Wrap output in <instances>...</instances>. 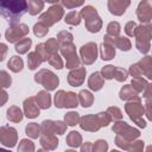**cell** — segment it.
Masks as SVG:
<instances>
[{"label": "cell", "instance_id": "6da1fadb", "mask_svg": "<svg viewBox=\"0 0 152 152\" xmlns=\"http://www.w3.org/2000/svg\"><path fill=\"white\" fill-rule=\"evenodd\" d=\"M27 12V2L24 0H0V15L11 24H15Z\"/></svg>", "mask_w": 152, "mask_h": 152}, {"label": "cell", "instance_id": "7a4b0ae2", "mask_svg": "<svg viewBox=\"0 0 152 152\" xmlns=\"http://www.w3.org/2000/svg\"><path fill=\"white\" fill-rule=\"evenodd\" d=\"M84 20H86V27L88 31L90 32H99L101 26H102V21H101V18L99 17L97 14V11L95 7L90 6V5H87L82 8L81 13H80Z\"/></svg>", "mask_w": 152, "mask_h": 152}, {"label": "cell", "instance_id": "3957f363", "mask_svg": "<svg viewBox=\"0 0 152 152\" xmlns=\"http://www.w3.org/2000/svg\"><path fill=\"white\" fill-rule=\"evenodd\" d=\"M110 121V116L107 113H100L96 116L88 115L81 119V127L87 131H97L101 126H107Z\"/></svg>", "mask_w": 152, "mask_h": 152}, {"label": "cell", "instance_id": "277c9868", "mask_svg": "<svg viewBox=\"0 0 152 152\" xmlns=\"http://www.w3.org/2000/svg\"><path fill=\"white\" fill-rule=\"evenodd\" d=\"M64 14L63 7L61 6L59 2H56L55 5H52L45 13H43L39 17V23L43 24L44 26L49 27L51 25H53L56 21H58Z\"/></svg>", "mask_w": 152, "mask_h": 152}, {"label": "cell", "instance_id": "5b68a950", "mask_svg": "<svg viewBox=\"0 0 152 152\" xmlns=\"http://www.w3.org/2000/svg\"><path fill=\"white\" fill-rule=\"evenodd\" d=\"M134 36L137 37V46L139 51L146 53L150 50V38H151V26L141 25L137 26L134 31Z\"/></svg>", "mask_w": 152, "mask_h": 152}, {"label": "cell", "instance_id": "8992f818", "mask_svg": "<svg viewBox=\"0 0 152 152\" xmlns=\"http://www.w3.org/2000/svg\"><path fill=\"white\" fill-rule=\"evenodd\" d=\"M34 80H36V82L43 84L48 90L55 89L56 86L58 84V77L55 74H52L51 71H49V70H40L36 75Z\"/></svg>", "mask_w": 152, "mask_h": 152}, {"label": "cell", "instance_id": "52a82bcc", "mask_svg": "<svg viewBox=\"0 0 152 152\" xmlns=\"http://www.w3.org/2000/svg\"><path fill=\"white\" fill-rule=\"evenodd\" d=\"M28 33V27L25 24H12L6 31V39L10 43L19 40L21 37Z\"/></svg>", "mask_w": 152, "mask_h": 152}, {"label": "cell", "instance_id": "ba28073f", "mask_svg": "<svg viewBox=\"0 0 152 152\" xmlns=\"http://www.w3.org/2000/svg\"><path fill=\"white\" fill-rule=\"evenodd\" d=\"M126 110L129 114V118L132 120H134L139 126H141V127H145L146 126L145 121L139 119L142 115V113H144V107L140 104L139 100L137 102H129V103H127L126 104Z\"/></svg>", "mask_w": 152, "mask_h": 152}, {"label": "cell", "instance_id": "9c48e42d", "mask_svg": "<svg viewBox=\"0 0 152 152\" xmlns=\"http://www.w3.org/2000/svg\"><path fill=\"white\" fill-rule=\"evenodd\" d=\"M62 53L65 56L66 58V68H75V66H78L80 64V61L76 56V52H75V48L74 45L71 44V42L69 43H63L62 45Z\"/></svg>", "mask_w": 152, "mask_h": 152}, {"label": "cell", "instance_id": "30bf717a", "mask_svg": "<svg viewBox=\"0 0 152 152\" xmlns=\"http://www.w3.org/2000/svg\"><path fill=\"white\" fill-rule=\"evenodd\" d=\"M0 140L4 145L13 147L17 142V131L13 127L4 126L0 128Z\"/></svg>", "mask_w": 152, "mask_h": 152}, {"label": "cell", "instance_id": "8fae6325", "mask_svg": "<svg viewBox=\"0 0 152 152\" xmlns=\"http://www.w3.org/2000/svg\"><path fill=\"white\" fill-rule=\"evenodd\" d=\"M96 48L97 46H96L95 43H88V44H86L81 48L82 61L86 64H91L96 59V55H97V49Z\"/></svg>", "mask_w": 152, "mask_h": 152}, {"label": "cell", "instance_id": "7c38bea8", "mask_svg": "<svg viewBox=\"0 0 152 152\" xmlns=\"http://www.w3.org/2000/svg\"><path fill=\"white\" fill-rule=\"evenodd\" d=\"M137 15L141 23H150L152 19V4H151V1H141L137 8Z\"/></svg>", "mask_w": 152, "mask_h": 152}, {"label": "cell", "instance_id": "4fadbf2b", "mask_svg": "<svg viewBox=\"0 0 152 152\" xmlns=\"http://www.w3.org/2000/svg\"><path fill=\"white\" fill-rule=\"evenodd\" d=\"M113 131L118 132L119 134L125 135V138H127V139H133V138H137L139 135V131L135 129V128L129 127L126 122L115 124V126H113Z\"/></svg>", "mask_w": 152, "mask_h": 152}, {"label": "cell", "instance_id": "5bb4252c", "mask_svg": "<svg viewBox=\"0 0 152 152\" xmlns=\"http://www.w3.org/2000/svg\"><path fill=\"white\" fill-rule=\"evenodd\" d=\"M129 1H124V0H109L108 1V10L112 14L114 15H121L125 13L126 8L129 6Z\"/></svg>", "mask_w": 152, "mask_h": 152}, {"label": "cell", "instance_id": "9a60e30c", "mask_svg": "<svg viewBox=\"0 0 152 152\" xmlns=\"http://www.w3.org/2000/svg\"><path fill=\"white\" fill-rule=\"evenodd\" d=\"M24 109H25V114H26L27 118H36V116L39 115V107L34 102L33 97H30V99L25 100Z\"/></svg>", "mask_w": 152, "mask_h": 152}, {"label": "cell", "instance_id": "2e32d148", "mask_svg": "<svg viewBox=\"0 0 152 152\" xmlns=\"http://www.w3.org/2000/svg\"><path fill=\"white\" fill-rule=\"evenodd\" d=\"M84 74H86V70L83 68H80V69H76V70L71 71L69 74V77H68L69 83L74 87L80 86L84 80Z\"/></svg>", "mask_w": 152, "mask_h": 152}, {"label": "cell", "instance_id": "e0dca14e", "mask_svg": "<svg viewBox=\"0 0 152 152\" xmlns=\"http://www.w3.org/2000/svg\"><path fill=\"white\" fill-rule=\"evenodd\" d=\"M27 2V11L30 14L32 15H36L38 14L43 7H44V1H39V0H28L26 1Z\"/></svg>", "mask_w": 152, "mask_h": 152}, {"label": "cell", "instance_id": "ac0fdd59", "mask_svg": "<svg viewBox=\"0 0 152 152\" xmlns=\"http://www.w3.org/2000/svg\"><path fill=\"white\" fill-rule=\"evenodd\" d=\"M115 55V49L112 44L109 43H103L101 45V56H102V59L103 61H108V59H112Z\"/></svg>", "mask_w": 152, "mask_h": 152}, {"label": "cell", "instance_id": "d6986e66", "mask_svg": "<svg viewBox=\"0 0 152 152\" xmlns=\"http://www.w3.org/2000/svg\"><path fill=\"white\" fill-rule=\"evenodd\" d=\"M88 84H89L90 89H93V90H99V89H101V87H102V84H103V78L100 76V72H94V74H91V76L89 77Z\"/></svg>", "mask_w": 152, "mask_h": 152}, {"label": "cell", "instance_id": "ffe728a7", "mask_svg": "<svg viewBox=\"0 0 152 152\" xmlns=\"http://www.w3.org/2000/svg\"><path fill=\"white\" fill-rule=\"evenodd\" d=\"M37 104H38V107H40V108H44V109H46V108H49L50 107V103H51V97H50V95L46 93V91H39L38 94H37Z\"/></svg>", "mask_w": 152, "mask_h": 152}, {"label": "cell", "instance_id": "44dd1931", "mask_svg": "<svg viewBox=\"0 0 152 152\" xmlns=\"http://www.w3.org/2000/svg\"><path fill=\"white\" fill-rule=\"evenodd\" d=\"M40 144H42L45 148L53 150V148L57 147L58 141H57V139H56L53 135H51V134H44V135L42 137V139H40Z\"/></svg>", "mask_w": 152, "mask_h": 152}, {"label": "cell", "instance_id": "7402d4cb", "mask_svg": "<svg viewBox=\"0 0 152 152\" xmlns=\"http://www.w3.org/2000/svg\"><path fill=\"white\" fill-rule=\"evenodd\" d=\"M31 43H32V40L30 38H23V39H20L19 43L15 44V51L19 52V53L27 52V50L31 46Z\"/></svg>", "mask_w": 152, "mask_h": 152}, {"label": "cell", "instance_id": "603a6c76", "mask_svg": "<svg viewBox=\"0 0 152 152\" xmlns=\"http://www.w3.org/2000/svg\"><path fill=\"white\" fill-rule=\"evenodd\" d=\"M7 118L8 120L11 121H14V122H18L23 119V114H21V110L18 108V107H11L8 108L7 110Z\"/></svg>", "mask_w": 152, "mask_h": 152}, {"label": "cell", "instance_id": "cb8c5ba5", "mask_svg": "<svg viewBox=\"0 0 152 152\" xmlns=\"http://www.w3.org/2000/svg\"><path fill=\"white\" fill-rule=\"evenodd\" d=\"M81 141H82V137H81V135L78 134V132H76V131L70 132V134L66 137V142H68V145H70V146H72V147L80 146Z\"/></svg>", "mask_w": 152, "mask_h": 152}, {"label": "cell", "instance_id": "d4e9b609", "mask_svg": "<svg viewBox=\"0 0 152 152\" xmlns=\"http://www.w3.org/2000/svg\"><path fill=\"white\" fill-rule=\"evenodd\" d=\"M8 68L12 70V71H14V72H18V71H20L21 69H23V59L20 58V57H18V56H13L11 59H10V62H8Z\"/></svg>", "mask_w": 152, "mask_h": 152}, {"label": "cell", "instance_id": "484cf974", "mask_svg": "<svg viewBox=\"0 0 152 152\" xmlns=\"http://www.w3.org/2000/svg\"><path fill=\"white\" fill-rule=\"evenodd\" d=\"M65 23L66 24H70V25H78L80 21H81V14L80 12H76V11H71L69 12L66 15H65Z\"/></svg>", "mask_w": 152, "mask_h": 152}, {"label": "cell", "instance_id": "4316f807", "mask_svg": "<svg viewBox=\"0 0 152 152\" xmlns=\"http://www.w3.org/2000/svg\"><path fill=\"white\" fill-rule=\"evenodd\" d=\"M77 106V96L74 93H65L63 107H76Z\"/></svg>", "mask_w": 152, "mask_h": 152}, {"label": "cell", "instance_id": "83f0119b", "mask_svg": "<svg viewBox=\"0 0 152 152\" xmlns=\"http://www.w3.org/2000/svg\"><path fill=\"white\" fill-rule=\"evenodd\" d=\"M93 95L88 91V90H82L80 93V101L82 103L83 107H89L93 103Z\"/></svg>", "mask_w": 152, "mask_h": 152}, {"label": "cell", "instance_id": "f1b7e54d", "mask_svg": "<svg viewBox=\"0 0 152 152\" xmlns=\"http://www.w3.org/2000/svg\"><path fill=\"white\" fill-rule=\"evenodd\" d=\"M33 151H34V145L32 141H30L27 139H23L20 141L18 152H33Z\"/></svg>", "mask_w": 152, "mask_h": 152}, {"label": "cell", "instance_id": "f546056e", "mask_svg": "<svg viewBox=\"0 0 152 152\" xmlns=\"http://www.w3.org/2000/svg\"><path fill=\"white\" fill-rule=\"evenodd\" d=\"M107 33H108V37L109 36H113V38L118 37L119 33H120V25H119V23H116V21L109 23L108 26H107Z\"/></svg>", "mask_w": 152, "mask_h": 152}, {"label": "cell", "instance_id": "4dcf8cb0", "mask_svg": "<svg viewBox=\"0 0 152 152\" xmlns=\"http://www.w3.org/2000/svg\"><path fill=\"white\" fill-rule=\"evenodd\" d=\"M40 62H42V58L39 57V55L37 52H31L28 55V66H30V69H32V70L36 69L40 64Z\"/></svg>", "mask_w": 152, "mask_h": 152}, {"label": "cell", "instance_id": "1f68e13d", "mask_svg": "<svg viewBox=\"0 0 152 152\" xmlns=\"http://www.w3.org/2000/svg\"><path fill=\"white\" fill-rule=\"evenodd\" d=\"M39 126L37 125V124H34V122H32V124H28L27 125V127H26V134L27 135H30L31 138H38V135H39Z\"/></svg>", "mask_w": 152, "mask_h": 152}, {"label": "cell", "instance_id": "d6a6232c", "mask_svg": "<svg viewBox=\"0 0 152 152\" xmlns=\"http://www.w3.org/2000/svg\"><path fill=\"white\" fill-rule=\"evenodd\" d=\"M135 95V91L131 88V86H125L121 91H120V97L122 100H127V99H132Z\"/></svg>", "mask_w": 152, "mask_h": 152}, {"label": "cell", "instance_id": "836d02e7", "mask_svg": "<svg viewBox=\"0 0 152 152\" xmlns=\"http://www.w3.org/2000/svg\"><path fill=\"white\" fill-rule=\"evenodd\" d=\"M44 46H46L45 48V50H46V52L49 53H53V55H56V51H57V49H58V44H57V42H56V39H49L45 44H44Z\"/></svg>", "mask_w": 152, "mask_h": 152}, {"label": "cell", "instance_id": "e575fe53", "mask_svg": "<svg viewBox=\"0 0 152 152\" xmlns=\"http://www.w3.org/2000/svg\"><path fill=\"white\" fill-rule=\"evenodd\" d=\"M65 122L70 126H74L78 122V114L76 112H70L68 114H65Z\"/></svg>", "mask_w": 152, "mask_h": 152}, {"label": "cell", "instance_id": "d590c367", "mask_svg": "<svg viewBox=\"0 0 152 152\" xmlns=\"http://www.w3.org/2000/svg\"><path fill=\"white\" fill-rule=\"evenodd\" d=\"M48 30H49V28H48L46 26H44L43 24H40V23L36 24L34 27H33V32H34V34L38 36V37H43V36H45L46 32H48Z\"/></svg>", "mask_w": 152, "mask_h": 152}, {"label": "cell", "instance_id": "8d00e7d4", "mask_svg": "<svg viewBox=\"0 0 152 152\" xmlns=\"http://www.w3.org/2000/svg\"><path fill=\"white\" fill-rule=\"evenodd\" d=\"M107 147H108V145L104 140H99L93 146V152H106Z\"/></svg>", "mask_w": 152, "mask_h": 152}, {"label": "cell", "instance_id": "74e56055", "mask_svg": "<svg viewBox=\"0 0 152 152\" xmlns=\"http://www.w3.org/2000/svg\"><path fill=\"white\" fill-rule=\"evenodd\" d=\"M113 77H115L118 81H124L127 77V71L124 69H120V68H114Z\"/></svg>", "mask_w": 152, "mask_h": 152}, {"label": "cell", "instance_id": "f35d334b", "mask_svg": "<svg viewBox=\"0 0 152 152\" xmlns=\"http://www.w3.org/2000/svg\"><path fill=\"white\" fill-rule=\"evenodd\" d=\"M132 84H133V87L135 88L137 91H141V90H144L145 86H148L142 78H139V77H137L135 80H133L132 81Z\"/></svg>", "mask_w": 152, "mask_h": 152}, {"label": "cell", "instance_id": "ab89813d", "mask_svg": "<svg viewBox=\"0 0 152 152\" xmlns=\"http://www.w3.org/2000/svg\"><path fill=\"white\" fill-rule=\"evenodd\" d=\"M11 86V77L7 72L0 71V87H10Z\"/></svg>", "mask_w": 152, "mask_h": 152}, {"label": "cell", "instance_id": "60d3db41", "mask_svg": "<svg viewBox=\"0 0 152 152\" xmlns=\"http://www.w3.org/2000/svg\"><path fill=\"white\" fill-rule=\"evenodd\" d=\"M64 96H65V91H63V90H59L56 94V96H55V106L56 107H58V108H62L63 107Z\"/></svg>", "mask_w": 152, "mask_h": 152}, {"label": "cell", "instance_id": "b9f144b4", "mask_svg": "<svg viewBox=\"0 0 152 152\" xmlns=\"http://www.w3.org/2000/svg\"><path fill=\"white\" fill-rule=\"evenodd\" d=\"M102 74H103V76H104V78H107V80L113 78V74H114V66H113V65H107V66H103V69H102Z\"/></svg>", "mask_w": 152, "mask_h": 152}, {"label": "cell", "instance_id": "7bdbcfd3", "mask_svg": "<svg viewBox=\"0 0 152 152\" xmlns=\"http://www.w3.org/2000/svg\"><path fill=\"white\" fill-rule=\"evenodd\" d=\"M57 38H58L61 42H63V43H69V42L72 40V34L69 33V32H66V31H63V32H61V33L57 36Z\"/></svg>", "mask_w": 152, "mask_h": 152}, {"label": "cell", "instance_id": "ee69618b", "mask_svg": "<svg viewBox=\"0 0 152 152\" xmlns=\"http://www.w3.org/2000/svg\"><path fill=\"white\" fill-rule=\"evenodd\" d=\"M49 62H50L55 68H57V69H62V66H63L62 59H61L57 55H53L52 57H50V58H49Z\"/></svg>", "mask_w": 152, "mask_h": 152}, {"label": "cell", "instance_id": "f6af8a7d", "mask_svg": "<svg viewBox=\"0 0 152 152\" xmlns=\"http://www.w3.org/2000/svg\"><path fill=\"white\" fill-rule=\"evenodd\" d=\"M137 28V24L134 21H128L125 26V31L128 36H134V31Z\"/></svg>", "mask_w": 152, "mask_h": 152}, {"label": "cell", "instance_id": "bcb514c9", "mask_svg": "<svg viewBox=\"0 0 152 152\" xmlns=\"http://www.w3.org/2000/svg\"><path fill=\"white\" fill-rule=\"evenodd\" d=\"M61 5L65 6L66 8H75L77 6H83V1H69V0H66V1H62Z\"/></svg>", "mask_w": 152, "mask_h": 152}, {"label": "cell", "instance_id": "7dc6e473", "mask_svg": "<svg viewBox=\"0 0 152 152\" xmlns=\"http://www.w3.org/2000/svg\"><path fill=\"white\" fill-rule=\"evenodd\" d=\"M108 112L112 113V116H113L114 119H121V112H120L119 108H116V107H110V108L108 109Z\"/></svg>", "mask_w": 152, "mask_h": 152}, {"label": "cell", "instance_id": "c3c4849f", "mask_svg": "<svg viewBox=\"0 0 152 152\" xmlns=\"http://www.w3.org/2000/svg\"><path fill=\"white\" fill-rule=\"evenodd\" d=\"M6 53H7V46L5 44H0V62L5 59Z\"/></svg>", "mask_w": 152, "mask_h": 152}, {"label": "cell", "instance_id": "681fc988", "mask_svg": "<svg viewBox=\"0 0 152 152\" xmlns=\"http://www.w3.org/2000/svg\"><path fill=\"white\" fill-rule=\"evenodd\" d=\"M93 145L90 144V142H86L83 146H82V148H81V152H93Z\"/></svg>", "mask_w": 152, "mask_h": 152}, {"label": "cell", "instance_id": "f907efd6", "mask_svg": "<svg viewBox=\"0 0 152 152\" xmlns=\"http://www.w3.org/2000/svg\"><path fill=\"white\" fill-rule=\"evenodd\" d=\"M6 101H7V94L0 89V106H2Z\"/></svg>", "mask_w": 152, "mask_h": 152}, {"label": "cell", "instance_id": "816d5d0a", "mask_svg": "<svg viewBox=\"0 0 152 152\" xmlns=\"http://www.w3.org/2000/svg\"><path fill=\"white\" fill-rule=\"evenodd\" d=\"M0 152H11L8 150H5V148H0Z\"/></svg>", "mask_w": 152, "mask_h": 152}, {"label": "cell", "instance_id": "f5cc1de1", "mask_svg": "<svg viewBox=\"0 0 152 152\" xmlns=\"http://www.w3.org/2000/svg\"><path fill=\"white\" fill-rule=\"evenodd\" d=\"M65 152H75V151H71V150H69V151H65Z\"/></svg>", "mask_w": 152, "mask_h": 152}, {"label": "cell", "instance_id": "db71d44e", "mask_svg": "<svg viewBox=\"0 0 152 152\" xmlns=\"http://www.w3.org/2000/svg\"><path fill=\"white\" fill-rule=\"evenodd\" d=\"M112 152H119V151H115V150H113V151H112Z\"/></svg>", "mask_w": 152, "mask_h": 152}, {"label": "cell", "instance_id": "11a10c76", "mask_svg": "<svg viewBox=\"0 0 152 152\" xmlns=\"http://www.w3.org/2000/svg\"><path fill=\"white\" fill-rule=\"evenodd\" d=\"M38 152H45V151H43V150H40V151H38Z\"/></svg>", "mask_w": 152, "mask_h": 152}]
</instances>
